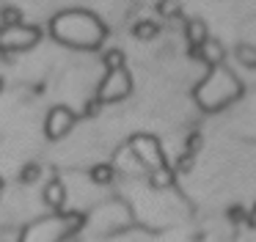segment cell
Segmentation results:
<instances>
[{
  "label": "cell",
  "instance_id": "obj_21",
  "mask_svg": "<svg viewBox=\"0 0 256 242\" xmlns=\"http://www.w3.org/2000/svg\"><path fill=\"white\" fill-rule=\"evenodd\" d=\"M201 148V135L198 132H193V135L188 138V154H196Z\"/></svg>",
  "mask_w": 256,
  "mask_h": 242
},
{
  "label": "cell",
  "instance_id": "obj_6",
  "mask_svg": "<svg viewBox=\"0 0 256 242\" xmlns=\"http://www.w3.org/2000/svg\"><path fill=\"white\" fill-rule=\"evenodd\" d=\"M42 38V30L34 25H14V28H0V50H30Z\"/></svg>",
  "mask_w": 256,
  "mask_h": 242
},
{
  "label": "cell",
  "instance_id": "obj_20",
  "mask_svg": "<svg viewBox=\"0 0 256 242\" xmlns=\"http://www.w3.org/2000/svg\"><path fill=\"white\" fill-rule=\"evenodd\" d=\"M190 168H193V154L184 152L182 157H179V162H176V168H174V170H182V174H184V170H190Z\"/></svg>",
  "mask_w": 256,
  "mask_h": 242
},
{
  "label": "cell",
  "instance_id": "obj_15",
  "mask_svg": "<svg viewBox=\"0 0 256 242\" xmlns=\"http://www.w3.org/2000/svg\"><path fill=\"white\" fill-rule=\"evenodd\" d=\"M157 33H160V28H157L154 22H149V20L138 22V25L132 28V36H135V38H140V42H149V38H154Z\"/></svg>",
  "mask_w": 256,
  "mask_h": 242
},
{
  "label": "cell",
  "instance_id": "obj_4",
  "mask_svg": "<svg viewBox=\"0 0 256 242\" xmlns=\"http://www.w3.org/2000/svg\"><path fill=\"white\" fill-rule=\"evenodd\" d=\"M132 94V77H130L127 69H116V72H108V77L102 80L100 91H96V99L100 104L108 102H122Z\"/></svg>",
  "mask_w": 256,
  "mask_h": 242
},
{
  "label": "cell",
  "instance_id": "obj_8",
  "mask_svg": "<svg viewBox=\"0 0 256 242\" xmlns=\"http://www.w3.org/2000/svg\"><path fill=\"white\" fill-rule=\"evenodd\" d=\"M113 170H122V174H130V176H138L144 174V165H140L138 154L130 148V143H124L122 148H118L116 154H113Z\"/></svg>",
  "mask_w": 256,
  "mask_h": 242
},
{
  "label": "cell",
  "instance_id": "obj_1",
  "mask_svg": "<svg viewBox=\"0 0 256 242\" xmlns=\"http://www.w3.org/2000/svg\"><path fill=\"white\" fill-rule=\"evenodd\" d=\"M50 33L56 42L66 44V47H78V50H96L108 36L100 16L83 8H69V11L56 14L50 20Z\"/></svg>",
  "mask_w": 256,
  "mask_h": 242
},
{
  "label": "cell",
  "instance_id": "obj_23",
  "mask_svg": "<svg viewBox=\"0 0 256 242\" xmlns=\"http://www.w3.org/2000/svg\"><path fill=\"white\" fill-rule=\"evenodd\" d=\"M96 110H100V99H94V102H86V116H96Z\"/></svg>",
  "mask_w": 256,
  "mask_h": 242
},
{
  "label": "cell",
  "instance_id": "obj_19",
  "mask_svg": "<svg viewBox=\"0 0 256 242\" xmlns=\"http://www.w3.org/2000/svg\"><path fill=\"white\" fill-rule=\"evenodd\" d=\"M157 11H160L162 16H168V20H174V16L182 14V6H179V3H168V0H162V3H157Z\"/></svg>",
  "mask_w": 256,
  "mask_h": 242
},
{
  "label": "cell",
  "instance_id": "obj_12",
  "mask_svg": "<svg viewBox=\"0 0 256 242\" xmlns=\"http://www.w3.org/2000/svg\"><path fill=\"white\" fill-rule=\"evenodd\" d=\"M149 182H152V187H157V190H166V187H171L174 182H176V170H174L171 165L157 168V170L149 174Z\"/></svg>",
  "mask_w": 256,
  "mask_h": 242
},
{
  "label": "cell",
  "instance_id": "obj_17",
  "mask_svg": "<svg viewBox=\"0 0 256 242\" xmlns=\"http://www.w3.org/2000/svg\"><path fill=\"white\" fill-rule=\"evenodd\" d=\"M105 66H108V72H116V69H124V52L122 50H108L105 52Z\"/></svg>",
  "mask_w": 256,
  "mask_h": 242
},
{
  "label": "cell",
  "instance_id": "obj_22",
  "mask_svg": "<svg viewBox=\"0 0 256 242\" xmlns=\"http://www.w3.org/2000/svg\"><path fill=\"white\" fill-rule=\"evenodd\" d=\"M228 218H232L234 223H240V220H245V209L242 206H232L228 209Z\"/></svg>",
  "mask_w": 256,
  "mask_h": 242
},
{
  "label": "cell",
  "instance_id": "obj_16",
  "mask_svg": "<svg viewBox=\"0 0 256 242\" xmlns=\"http://www.w3.org/2000/svg\"><path fill=\"white\" fill-rule=\"evenodd\" d=\"M237 60L245 69H256V47L254 44H240L237 47Z\"/></svg>",
  "mask_w": 256,
  "mask_h": 242
},
{
  "label": "cell",
  "instance_id": "obj_11",
  "mask_svg": "<svg viewBox=\"0 0 256 242\" xmlns=\"http://www.w3.org/2000/svg\"><path fill=\"white\" fill-rule=\"evenodd\" d=\"M184 36H188L190 50H198V47H204V44L210 42V30H206V25L201 20H190L188 28H184Z\"/></svg>",
  "mask_w": 256,
  "mask_h": 242
},
{
  "label": "cell",
  "instance_id": "obj_18",
  "mask_svg": "<svg viewBox=\"0 0 256 242\" xmlns=\"http://www.w3.org/2000/svg\"><path fill=\"white\" fill-rule=\"evenodd\" d=\"M39 176H42V168L36 162H28L20 170V182H22V184H34V182H39Z\"/></svg>",
  "mask_w": 256,
  "mask_h": 242
},
{
  "label": "cell",
  "instance_id": "obj_14",
  "mask_svg": "<svg viewBox=\"0 0 256 242\" xmlns=\"http://www.w3.org/2000/svg\"><path fill=\"white\" fill-rule=\"evenodd\" d=\"M14 25H22V11L14 8V6L0 8V28H14Z\"/></svg>",
  "mask_w": 256,
  "mask_h": 242
},
{
  "label": "cell",
  "instance_id": "obj_9",
  "mask_svg": "<svg viewBox=\"0 0 256 242\" xmlns=\"http://www.w3.org/2000/svg\"><path fill=\"white\" fill-rule=\"evenodd\" d=\"M42 198H44L47 206L52 209H61L64 204H66V187H64L61 179H50L44 184V192H42Z\"/></svg>",
  "mask_w": 256,
  "mask_h": 242
},
{
  "label": "cell",
  "instance_id": "obj_5",
  "mask_svg": "<svg viewBox=\"0 0 256 242\" xmlns=\"http://www.w3.org/2000/svg\"><path fill=\"white\" fill-rule=\"evenodd\" d=\"M130 148H132L135 154H138L140 165H144L146 170H157V168H166V154H162V146L157 138L152 135H135L132 140H130Z\"/></svg>",
  "mask_w": 256,
  "mask_h": 242
},
{
  "label": "cell",
  "instance_id": "obj_3",
  "mask_svg": "<svg viewBox=\"0 0 256 242\" xmlns=\"http://www.w3.org/2000/svg\"><path fill=\"white\" fill-rule=\"evenodd\" d=\"M80 226H83V214H52L47 220H36L34 226H28L20 242H61L69 234H74Z\"/></svg>",
  "mask_w": 256,
  "mask_h": 242
},
{
  "label": "cell",
  "instance_id": "obj_26",
  "mask_svg": "<svg viewBox=\"0 0 256 242\" xmlns=\"http://www.w3.org/2000/svg\"><path fill=\"white\" fill-rule=\"evenodd\" d=\"M0 88H3V82H0Z\"/></svg>",
  "mask_w": 256,
  "mask_h": 242
},
{
  "label": "cell",
  "instance_id": "obj_2",
  "mask_svg": "<svg viewBox=\"0 0 256 242\" xmlns=\"http://www.w3.org/2000/svg\"><path fill=\"white\" fill-rule=\"evenodd\" d=\"M242 94V82L237 80L234 72H228L226 66H212L210 74L196 86V102H198L201 110L206 113H215V110L232 104L234 99Z\"/></svg>",
  "mask_w": 256,
  "mask_h": 242
},
{
  "label": "cell",
  "instance_id": "obj_13",
  "mask_svg": "<svg viewBox=\"0 0 256 242\" xmlns=\"http://www.w3.org/2000/svg\"><path fill=\"white\" fill-rule=\"evenodd\" d=\"M113 176H116V170H113L110 162H96L94 168H91V182H94V184H110Z\"/></svg>",
  "mask_w": 256,
  "mask_h": 242
},
{
  "label": "cell",
  "instance_id": "obj_10",
  "mask_svg": "<svg viewBox=\"0 0 256 242\" xmlns=\"http://www.w3.org/2000/svg\"><path fill=\"white\" fill-rule=\"evenodd\" d=\"M190 55H193V58H201L206 66H210V69H212V66H220L223 64V47H220V42H212V38L204 44V47L193 50Z\"/></svg>",
  "mask_w": 256,
  "mask_h": 242
},
{
  "label": "cell",
  "instance_id": "obj_7",
  "mask_svg": "<svg viewBox=\"0 0 256 242\" xmlns=\"http://www.w3.org/2000/svg\"><path fill=\"white\" fill-rule=\"evenodd\" d=\"M74 118H78V116H74L72 108H66V104L50 108V113H47V118H44V135L50 138V140H61V138L74 126Z\"/></svg>",
  "mask_w": 256,
  "mask_h": 242
},
{
  "label": "cell",
  "instance_id": "obj_24",
  "mask_svg": "<svg viewBox=\"0 0 256 242\" xmlns=\"http://www.w3.org/2000/svg\"><path fill=\"white\" fill-rule=\"evenodd\" d=\"M248 223L256 228V204H254V209H250V218H248Z\"/></svg>",
  "mask_w": 256,
  "mask_h": 242
},
{
  "label": "cell",
  "instance_id": "obj_25",
  "mask_svg": "<svg viewBox=\"0 0 256 242\" xmlns=\"http://www.w3.org/2000/svg\"><path fill=\"white\" fill-rule=\"evenodd\" d=\"M0 196H3V179H0Z\"/></svg>",
  "mask_w": 256,
  "mask_h": 242
}]
</instances>
